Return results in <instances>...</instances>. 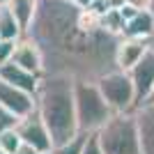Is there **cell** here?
<instances>
[{"label": "cell", "instance_id": "cell-1", "mask_svg": "<svg viewBox=\"0 0 154 154\" xmlns=\"http://www.w3.org/2000/svg\"><path fill=\"white\" fill-rule=\"evenodd\" d=\"M26 35L39 46L44 74L74 81H97L117 69L120 37L101 28V14L71 0H37Z\"/></svg>", "mask_w": 154, "mask_h": 154}, {"label": "cell", "instance_id": "cell-2", "mask_svg": "<svg viewBox=\"0 0 154 154\" xmlns=\"http://www.w3.org/2000/svg\"><path fill=\"white\" fill-rule=\"evenodd\" d=\"M37 113L44 120L53 145L71 140L81 131L76 117V81L60 74H42L35 92Z\"/></svg>", "mask_w": 154, "mask_h": 154}, {"label": "cell", "instance_id": "cell-3", "mask_svg": "<svg viewBox=\"0 0 154 154\" xmlns=\"http://www.w3.org/2000/svg\"><path fill=\"white\" fill-rule=\"evenodd\" d=\"M97 134H99L103 154H143L134 110L131 113H113L110 120Z\"/></svg>", "mask_w": 154, "mask_h": 154}, {"label": "cell", "instance_id": "cell-4", "mask_svg": "<svg viewBox=\"0 0 154 154\" xmlns=\"http://www.w3.org/2000/svg\"><path fill=\"white\" fill-rule=\"evenodd\" d=\"M113 110L106 103L97 81H76V117L81 131H99L110 120Z\"/></svg>", "mask_w": 154, "mask_h": 154}, {"label": "cell", "instance_id": "cell-5", "mask_svg": "<svg viewBox=\"0 0 154 154\" xmlns=\"http://www.w3.org/2000/svg\"><path fill=\"white\" fill-rule=\"evenodd\" d=\"M97 85H99V90H101L103 99H106V103L110 106L113 113L136 110V90L129 71L113 69L108 74H103L101 78H97Z\"/></svg>", "mask_w": 154, "mask_h": 154}, {"label": "cell", "instance_id": "cell-6", "mask_svg": "<svg viewBox=\"0 0 154 154\" xmlns=\"http://www.w3.org/2000/svg\"><path fill=\"white\" fill-rule=\"evenodd\" d=\"M16 131H19L23 145H30V147H35L37 152H42V154H48L53 149L51 134H48L44 120L39 117L37 108L32 110L30 115L19 117V122H16Z\"/></svg>", "mask_w": 154, "mask_h": 154}, {"label": "cell", "instance_id": "cell-7", "mask_svg": "<svg viewBox=\"0 0 154 154\" xmlns=\"http://www.w3.org/2000/svg\"><path fill=\"white\" fill-rule=\"evenodd\" d=\"M129 76L134 81L136 108H138L140 103H145L149 99V94H152V90H154V48L152 46H149L147 53L129 69Z\"/></svg>", "mask_w": 154, "mask_h": 154}, {"label": "cell", "instance_id": "cell-8", "mask_svg": "<svg viewBox=\"0 0 154 154\" xmlns=\"http://www.w3.org/2000/svg\"><path fill=\"white\" fill-rule=\"evenodd\" d=\"M0 103H2L9 113H14L16 117H26L37 108L35 94H28V92L14 88L12 83H7L5 78H0Z\"/></svg>", "mask_w": 154, "mask_h": 154}, {"label": "cell", "instance_id": "cell-9", "mask_svg": "<svg viewBox=\"0 0 154 154\" xmlns=\"http://www.w3.org/2000/svg\"><path fill=\"white\" fill-rule=\"evenodd\" d=\"M12 62L23 67V69L32 71V74H37L42 76L44 74V60H42V51H39V46L32 42L28 35L14 44V53H12Z\"/></svg>", "mask_w": 154, "mask_h": 154}, {"label": "cell", "instance_id": "cell-10", "mask_svg": "<svg viewBox=\"0 0 154 154\" xmlns=\"http://www.w3.org/2000/svg\"><path fill=\"white\" fill-rule=\"evenodd\" d=\"M152 46V39H138V37H120L115 51V62L117 69L129 71L138 60L147 53V48Z\"/></svg>", "mask_w": 154, "mask_h": 154}, {"label": "cell", "instance_id": "cell-11", "mask_svg": "<svg viewBox=\"0 0 154 154\" xmlns=\"http://www.w3.org/2000/svg\"><path fill=\"white\" fill-rule=\"evenodd\" d=\"M143 154H154V103L145 101L134 110Z\"/></svg>", "mask_w": 154, "mask_h": 154}, {"label": "cell", "instance_id": "cell-12", "mask_svg": "<svg viewBox=\"0 0 154 154\" xmlns=\"http://www.w3.org/2000/svg\"><path fill=\"white\" fill-rule=\"evenodd\" d=\"M0 78H5L7 83H12L14 88H19V90L28 92V94H35L37 88H39V78L42 76L23 69V67H19V64H14L12 60H9L7 64L0 67Z\"/></svg>", "mask_w": 154, "mask_h": 154}, {"label": "cell", "instance_id": "cell-13", "mask_svg": "<svg viewBox=\"0 0 154 154\" xmlns=\"http://www.w3.org/2000/svg\"><path fill=\"white\" fill-rule=\"evenodd\" d=\"M154 35V14L149 9L136 12L131 19L124 23L122 37H138V39H152Z\"/></svg>", "mask_w": 154, "mask_h": 154}, {"label": "cell", "instance_id": "cell-14", "mask_svg": "<svg viewBox=\"0 0 154 154\" xmlns=\"http://www.w3.org/2000/svg\"><path fill=\"white\" fill-rule=\"evenodd\" d=\"M26 32L21 28V23L16 21L12 12H9V7L2 5L0 7V39H7V42H19Z\"/></svg>", "mask_w": 154, "mask_h": 154}, {"label": "cell", "instance_id": "cell-15", "mask_svg": "<svg viewBox=\"0 0 154 154\" xmlns=\"http://www.w3.org/2000/svg\"><path fill=\"white\" fill-rule=\"evenodd\" d=\"M7 7L16 16V21L21 23L23 32H26L32 23V16H35V9H37V0H7Z\"/></svg>", "mask_w": 154, "mask_h": 154}, {"label": "cell", "instance_id": "cell-16", "mask_svg": "<svg viewBox=\"0 0 154 154\" xmlns=\"http://www.w3.org/2000/svg\"><path fill=\"white\" fill-rule=\"evenodd\" d=\"M124 23H127V21H124L120 9H106V12L101 14V28L108 30L110 35H115V37H122Z\"/></svg>", "mask_w": 154, "mask_h": 154}, {"label": "cell", "instance_id": "cell-17", "mask_svg": "<svg viewBox=\"0 0 154 154\" xmlns=\"http://www.w3.org/2000/svg\"><path fill=\"white\" fill-rule=\"evenodd\" d=\"M85 138H88V131H78L71 140L60 143V145H53V149L48 154H81V152H83Z\"/></svg>", "mask_w": 154, "mask_h": 154}, {"label": "cell", "instance_id": "cell-18", "mask_svg": "<svg viewBox=\"0 0 154 154\" xmlns=\"http://www.w3.org/2000/svg\"><path fill=\"white\" fill-rule=\"evenodd\" d=\"M21 145H23V140H21L16 127H9L5 131H0V149L5 154H16Z\"/></svg>", "mask_w": 154, "mask_h": 154}, {"label": "cell", "instance_id": "cell-19", "mask_svg": "<svg viewBox=\"0 0 154 154\" xmlns=\"http://www.w3.org/2000/svg\"><path fill=\"white\" fill-rule=\"evenodd\" d=\"M81 154H103V147H101V143H99V134H97V131L88 134V138H85V143H83V152H81Z\"/></svg>", "mask_w": 154, "mask_h": 154}, {"label": "cell", "instance_id": "cell-20", "mask_svg": "<svg viewBox=\"0 0 154 154\" xmlns=\"http://www.w3.org/2000/svg\"><path fill=\"white\" fill-rule=\"evenodd\" d=\"M16 122H19V117L14 115V113H9V110L0 103V131H5V129H9V127H16Z\"/></svg>", "mask_w": 154, "mask_h": 154}, {"label": "cell", "instance_id": "cell-21", "mask_svg": "<svg viewBox=\"0 0 154 154\" xmlns=\"http://www.w3.org/2000/svg\"><path fill=\"white\" fill-rule=\"evenodd\" d=\"M14 44H16V42H7V39H0V67H2V64H7L9 60H12Z\"/></svg>", "mask_w": 154, "mask_h": 154}, {"label": "cell", "instance_id": "cell-22", "mask_svg": "<svg viewBox=\"0 0 154 154\" xmlns=\"http://www.w3.org/2000/svg\"><path fill=\"white\" fill-rule=\"evenodd\" d=\"M106 9H120V7L127 5V0H99Z\"/></svg>", "mask_w": 154, "mask_h": 154}, {"label": "cell", "instance_id": "cell-23", "mask_svg": "<svg viewBox=\"0 0 154 154\" xmlns=\"http://www.w3.org/2000/svg\"><path fill=\"white\" fill-rule=\"evenodd\" d=\"M127 5H131L134 9H149L152 0H127Z\"/></svg>", "mask_w": 154, "mask_h": 154}, {"label": "cell", "instance_id": "cell-24", "mask_svg": "<svg viewBox=\"0 0 154 154\" xmlns=\"http://www.w3.org/2000/svg\"><path fill=\"white\" fill-rule=\"evenodd\" d=\"M16 154H42V152H37V149H35V147H30V145H21Z\"/></svg>", "mask_w": 154, "mask_h": 154}, {"label": "cell", "instance_id": "cell-25", "mask_svg": "<svg viewBox=\"0 0 154 154\" xmlns=\"http://www.w3.org/2000/svg\"><path fill=\"white\" fill-rule=\"evenodd\" d=\"M71 2H76L78 7H88V5H92L94 0H71Z\"/></svg>", "mask_w": 154, "mask_h": 154}, {"label": "cell", "instance_id": "cell-26", "mask_svg": "<svg viewBox=\"0 0 154 154\" xmlns=\"http://www.w3.org/2000/svg\"><path fill=\"white\" fill-rule=\"evenodd\" d=\"M147 101H152V103H154V90H152V94H149V99H147Z\"/></svg>", "mask_w": 154, "mask_h": 154}, {"label": "cell", "instance_id": "cell-27", "mask_svg": "<svg viewBox=\"0 0 154 154\" xmlns=\"http://www.w3.org/2000/svg\"><path fill=\"white\" fill-rule=\"evenodd\" d=\"M149 12H152V14H154V0H152V7H149Z\"/></svg>", "mask_w": 154, "mask_h": 154}, {"label": "cell", "instance_id": "cell-28", "mask_svg": "<svg viewBox=\"0 0 154 154\" xmlns=\"http://www.w3.org/2000/svg\"><path fill=\"white\" fill-rule=\"evenodd\" d=\"M2 5H7V0H0V7H2Z\"/></svg>", "mask_w": 154, "mask_h": 154}, {"label": "cell", "instance_id": "cell-29", "mask_svg": "<svg viewBox=\"0 0 154 154\" xmlns=\"http://www.w3.org/2000/svg\"><path fill=\"white\" fill-rule=\"evenodd\" d=\"M152 48H154V35H152Z\"/></svg>", "mask_w": 154, "mask_h": 154}, {"label": "cell", "instance_id": "cell-30", "mask_svg": "<svg viewBox=\"0 0 154 154\" xmlns=\"http://www.w3.org/2000/svg\"><path fill=\"white\" fill-rule=\"evenodd\" d=\"M0 154H5V152H2V149H0Z\"/></svg>", "mask_w": 154, "mask_h": 154}]
</instances>
